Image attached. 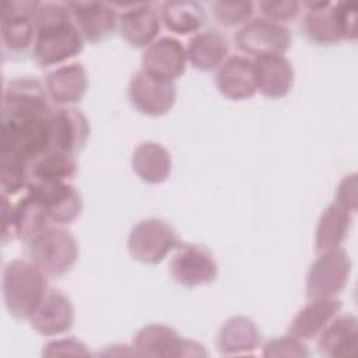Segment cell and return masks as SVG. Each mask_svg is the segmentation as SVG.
<instances>
[{
  "label": "cell",
  "instance_id": "obj_23",
  "mask_svg": "<svg viewBox=\"0 0 358 358\" xmlns=\"http://www.w3.org/2000/svg\"><path fill=\"white\" fill-rule=\"evenodd\" d=\"M87 85L88 80L85 69L78 62L63 64L52 70L45 78L48 95L57 105L78 102L84 96Z\"/></svg>",
  "mask_w": 358,
  "mask_h": 358
},
{
  "label": "cell",
  "instance_id": "obj_16",
  "mask_svg": "<svg viewBox=\"0 0 358 358\" xmlns=\"http://www.w3.org/2000/svg\"><path fill=\"white\" fill-rule=\"evenodd\" d=\"M117 25L123 39L136 48L148 46L154 42L161 28L159 11L150 3L123 4L117 17Z\"/></svg>",
  "mask_w": 358,
  "mask_h": 358
},
{
  "label": "cell",
  "instance_id": "obj_1",
  "mask_svg": "<svg viewBox=\"0 0 358 358\" xmlns=\"http://www.w3.org/2000/svg\"><path fill=\"white\" fill-rule=\"evenodd\" d=\"M46 88L35 78L21 77L4 87L0 155L20 157L29 164L52 148V119Z\"/></svg>",
  "mask_w": 358,
  "mask_h": 358
},
{
  "label": "cell",
  "instance_id": "obj_21",
  "mask_svg": "<svg viewBox=\"0 0 358 358\" xmlns=\"http://www.w3.org/2000/svg\"><path fill=\"white\" fill-rule=\"evenodd\" d=\"M340 310L341 301L336 298L310 299V302L305 305L289 323L288 334L301 341L317 338Z\"/></svg>",
  "mask_w": 358,
  "mask_h": 358
},
{
  "label": "cell",
  "instance_id": "obj_9",
  "mask_svg": "<svg viewBox=\"0 0 358 358\" xmlns=\"http://www.w3.org/2000/svg\"><path fill=\"white\" fill-rule=\"evenodd\" d=\"M27 192L41 201L50 222L56 225L73 222L83 210L78 190L67 180H29Z\"/></svg>",
  "mask_w": 358,
  "mask_h": 358
},
{
  "label": "cell",
  "instance_id": "obj_17",
  "mask_svg": "<svg viewBox=\"0 0 358 358\" xmlns=\"http://www.w3.org/2000/svg\"><path fill=\"white\" fill-rule=\"evenodd\" d=\"M77 28L84 39L98 42L113 34L119 14L113 6L102 1H70L66 3Z\"/></svg>",
  "mask_w": 358,
  "mask_h": 358
},
{
  "label": "cell",
  "instance_id": "obj_2",
  "mask_svg": "<svg viewBox=\"0 0 358 358\" xmlns=\"http://www.w3.org/2000/svg\"><path fill=\"white\" fill-rule=\"evenodd\" d=\"M32 55L39 66L60 64L83 50L84 36L66 4L39 3L35 15Z\"/></svg>",
  "mask_w": 358,
  "mask_h": 358
},
{
  "label": "cell",
  "instance_id": "obj_30",
  "mask_svg": "<svg viewBox=\"0 0 358 358\" xmlns=\"http://www.w3.org/2000/svg\"><path fill=\"white\" fill-rule=\"evenodd\" d=\"M77 172L74 155L49 150L34 159L29 166V180H69Z\"/></svg>",
  "mask_w": 358,
  "mask_h": 358
},
{
  "label": "cell",
  "instance_id": "obj_18",
  "mask_svg": "<svg viewBox=\"0 0 358 358\" xmlns=\"http://www.w3.org/2000/svg\"><path fill=\"white\" fill-rule=\"evenodd\" d=\"M252 62L256 88L260 94L267 98H282L291 91L294 69L284 55H263Z\"/></svg>",
  "mask_w": 358,
  "mask_h": 358
},
{
  "label": "cell",
  "instance_id": "obj_29",
  "mask_svg": "<svg viewBox=\"0 0 358 358\" xmlns=\"http://www.w3.org/2000/svg\"><path fill=\"white\" fill-rule=\"evenodd\" d=\"M159 17L169 31L180 35L199 31L206 21L204 8L196 1H165Z\"/></svg>",
  "mask_w": 358,
  "mask_h": 358
},
{
  "label": "cell",
  "instance_id": "obj_11",
  "mask_svg": "<svg viewBox=\"0 0 358 358\" xmlns=\"http://www.w3.org/2000/svg\"><path fill=\"white\" fill-rule=\"evenodd\" d=\"M129 99L144 115L161 116L172 109L176 101L173 81L138 70L129 83Z\"/></svg>",
  "mask_w": 358,
  "mask_h": 358
},
{
  "label": "cell",
  "instance_id": "obj_3",
  "mask_svg": "<svg viewBox=\"0 0 358 358\" xmlns=\"http://www.w3.org/2000/svg\"><path fill=\"white\" fill-rule=\"evenodd\" d=\"M45 273L32 262L15 259L3 271V296L10 315L28 319L42 301L48 284Z\"/></svg>",
  "mask_w": 358,
  "mask_h": 358
},
{
  "label": "cell",
  "instance_id": "obj_7",
  "mask_svg": "<svg viewBox=\"0 0 358 358\" xmlns=\"http://www.w3.org/2000/svg\"><path fill=\"white\" fill-rule=\"evenodd\" d=\"M133 352L138 357H200L203 345L182 338L173 329L155 323L141 327L133 338Z\"/></svg>",
  "mask_w": 358,
  "mask_h": 358
},
{
  "label": "cell",
  "instance_id": "obj_31",
  "mask_svg": "<svg viewBox=\"0 0 358 358\" xmlns=\"http://www.w3.org/2000/svg\"><path fill=\"white\" fill-rule=\"evenodd\" d=\"M213 13L220 24L225 27L245 25L253 14V3H228V1H214L211 4Z\"/></svg>",
  "mask_w": 358,
  "mask_h": 358
},
{
  "label": "cell",
  "instance_id": "obj_24",
  "mask_svg": "<svg viewBox=\"0 0 358 358\" xmlns=\"http://www.w3.org/2000/svg\"><path fill=\"white\" fill-rule=\"evenodd\" d=\"M260 333L253 320L245 316L229 317L217 337L218 351L224 355L249 354L257 348Z\"/></svg>",
  "mask_w": 358,
  "mask_h": 358
},
{
  "label": "cell",
  "instance_id": "obj_6",
  "mask_svg": "<svg viewBox=\"0 0 358 358\" xmlns=\"http://www.w3.org/2000/svg\"><path fill=\"white\" fill-rule=\"evenodd\" d=\"M350 271L351 260L344 249L337 248L322 252L306 275L308 298H334L347 285Z\"/></svg>",
  "mask_w": 358,
  "mask_h": 358
},
{
  "label": "cell",
  "instance_id": "obj_27",
  "mask_svg": "<svg viewBox=\"0 0 358 358\" xmlns=\"http://www.w3.org/2000/svg\"><path fill=\"white\" fill-rule=\"evenodd\" d=\"M302 29L309 41L319 45H333L341 41L334 4L330 1H308Z\"/></svg>",
  "mask_w": 358,
  "mask_h": 358
},
{
  "label": "cell",
  "instance_id": "obj_26",
  "mask_svg": "<svg viewBox=\"0 0 358 358\" xmlns=\"http://www.w3.org/2000/svg\"><path fill=\"white\" fill-rule=\"evenodd\" d=\"M131 166L141 180L147 183H161L168 179L172 161L164 145L154 141H144L133 151Z\"/></svg>",
  "mask_w": 358,
  "mask_h": 358
},
{
  "label": "cell",
  "instance_id": "obj_5",
  "mask_svg": "<svg viewBox=\"0 0 358 358\" xmlns=\"http://www.w3.org/2000/svg\"><path fill=\"white\" fill-rule=\"evenodd\" d=\"M175 228L161 218L138 221L127 238V249L134 260L145 264H157L179 245Z\"/></svg>",
  "mask_w": 358,
  "mask_h": 358
},
{
  "label": "cell",
  "instance_id": "obj_32",
  "mask_svg": "<svg viewBox=\"0 0 358 358\" xmlns=\"http://www.w3.org/2000/svg\"><path fill=\"white\" fill-rule=\"evenodd\" d=\"M264 357H306L309 355L308 350L303 345V341L292 337H278L267 341L263 347Z\"/></svg>",
  "mask_w": 358,
  "mask_h": 358
},
{
  "label": "cell",
  "instance_id": "obj_34",
  "mask_svg": "<svg viewBox=\"0 0 358 358\" xmlns=\"http://www.w3.org/2000/svg\"><path fill=\"white\" fill-rule=\"evenodd\" d=\"M259 8L264 18L280 22L292 20L298 15L301 3L295 0H278V1H260Z\"/></svg>",
  "mask_w": 358,
  "mask_h": 358
},
{
  "label": "cell",
  "instance_id": "obj_33",
  "mask_svg": "<svg viewBox=\"0 0 358 358\" xmlns=\"http://www.w3.org/2000/svg\"><path fill=\"white\" fill-rule=\"evenodd\" d=\"M334 11L341 39H355L358 35V4L354 1H340L334 4Z\"/></svg>",
  "mask_w": 358,
  "mask_h": 358
},
{
  "label": "cell",
  "instance_id": "obj_15",
  "mask_svg": "<svg viewBox=\"0 0 358 358\" xmlns=\"http://www.w3.org/2000/svg\"><path fill=\"white\" fill-rule=\"evenodd\" d=\"M186 48L172 36H162L145 48L141 57L143 70L164 80L175 81L186 69Z\"/></svg>",
  "mask_w": 358,
  "mask_h": 358
},
{
  "label": "cell",
  "instance_id": "obj_35",
  "mask_svg": "<svg viewBox=\"0 0 358 358\" xmlns=\"http://www.w3.org/2000/svg\"><path fill=\"white\" fill-rule=\"evenodd\" d=\"M43 357H71V355H90L85 345L77 338H60L49 343L42 352Z\"/></svg>",
  "mask_w": 358,
  "mask_h": 358
},
{
  "label": "cell",
  "instance_id": "obj_25",
  "mask_svg": "<svg viewBox=\"0 0 358 358\" xmlns=\"http://www.w3.org/2000/svg\"><path fill=\"white\" fill-rule=\"evenodd\" d=\"M186 55L196 70L210 71L220 69L227 60L228 42L217 31L197 32L187 43Z\"/></svg>",
  "mask_w": 358,
  "mask_h": 358
},
{
  "label": "cell",
  "instance_id": "obj_14",
  "mask_svg": "<svg viewBox=\"0 0 358 358\" xmlns=\"http://www.w3.org/2000/svg\"><path fill=\"white\" fill-rule=\"evenodd\" d=\"M28 320L31 327L42 336H59L67 333L74 323L71 301L60 289L48 287L42 301Z\"/></svg>",
  "mask_w": 358,
  "mask_h": 358
},
{
  "label": "cell",
  "instance_id": "obj_8",
  "mask_svg": "<svg viewBox=\"0 0 358 358\" xmlns=\"http://www.w3.org/2000/svg\"><path fill=\"white\" fill-rule=\"evenodd\" d=\"M3 200V241L20 239L31 242L43 229L49 227V217L41 201L27 192V194L15 204L11 206L6 194Z\"/></svg>",
  "mask_w": 358,
  "mask_h": 358
},
{
  "label": "cell",
  "instance_id": "obj_19",
  "mask_svg": "<svg viewBox=\"0 0 358 358\" xmlns=\"http://www.w3.org/2000/svg\"><path fill=\"white\" fill-rule=\"evenodd\" d=\"M90 123L85 115L76 108H60L53 112L52 148L76 155L87 143Z\"/></svg>",
  "mask_w": 358,
  "mask_h": 358
},
{
  "label": "cell",
  "instance_id": "obj_12",
  "mask_svg": "<svg viewBox=\"0 0 358 358\" xmlns=\"http://www.w3.org/2000/svg\"><path fill=\"white\" fill-rule=\"evenodd\" d=\"M169 271L176 282L185 287H199L214 281L218 267L204 246L179 243L171 259Z\"/></svg>",
  "mask_w": 358,
  "mask_h": 358
},
{
  "label": "cell",
  "instance_id": "obj_22",
  "mask_svg": "<svg viewBox=\"0 0 358 358\" xmlns=\"http://www.w3.org/2000/svg\"><path fill=\"white\" fill-rule=\"evenodd\" d=\"M319 351L330 358H352L358 354V320L354 315L334 316L319 336Z\"/></svg>",
  "mask_w": 358,
  "mask_h": 358
},
{
  "label": "cell",
  "instance_id": "obj_10",
  "mask_svg": "<svg viewBox=\"0 0 358 358\" xmlns=\"http://www.w3.org/2000/svg\"><path fill=\"white\" fill-rule=\"evenodd\" d=\"M236 46L255 57L263 55H284L291 45L287 27L267 18L248 21L235 35Z\"/></svg>",
  "mask_w": 358,
  "mask_h": 358
},
{
  "label": "cell",
  "instance_id": "obj_13",
  "mask_svg": "<svg viewBox=\"0 0 358 358\" xmlns=\"http://www.w3.org/2000/svg\"><path fill=\"white\" fill-rule=\"evenodd\" d=\"M39 1H4L1 17V41L13 53L25 52L35 39L34 15Z\"/></svg>",
  "mask_w": 358,
  "mask_h": 358
},
{
  "label": "cell",
  "instance_id": "obj_4",
  "mask_svg": "<svg viewBox=\"0 0 358 358\" xmlns=\"http://www.w3.org/2000/svg\"><path fill=\"white\" fill-rule=\"evenodd\" d=\"M29 259L52 277L67 273L78 257V246L74 236L59 227H48L28 242Z\"/></svg>",
  "mask_w": 358,
  "mask_h": 358
},
{
  "label": "cell",
  "instance_id": "obj_20",
  "mask_svg": "<svg viewBox=\"0 0 358 358\" xmlns=\"http://www.w3.org/2000/svg\"><path fill=\"white\" fill-rule=\"evenodd\" d=\"M215 84L218 91L228 99L242 101L252 98L257 92L253 62L239 55L227 57L217 71Z\"/></svg>",
  "mask_w": 358,
  "mask_h": 358
},
{
  "label": "cell",
  "instance_id": "obj_36",
  "mask_svg": "<svg viewBox=\"0 0 358 358\" xmlns=\"http://www.w3.org/2000/svg\"><path fill=\"white\" fill-rule=\"evenodd\" d=\"M337 204L354 213L357 208V175L350 173L343 178L337 189Z\"/></svg>",
  "mask_w": 358,
  "mask_h": 358
},
{
  "label": "cell",
  "instance_id": "obj_28",
  "mask_svg": "<svg viewBox=\"0 0 358 358\" xmlns=\"http://www.w3.org/2000/svg\"><path fill=\"white\" fill-rule=\"evenodd\" d=\"M351 214L336 201L323 210L315 234V246L319 253L340 248L348 235L352 222Z\"/></svg>",
  "mask_w": 358,
  "mask_h": 358
}]
</instances>
